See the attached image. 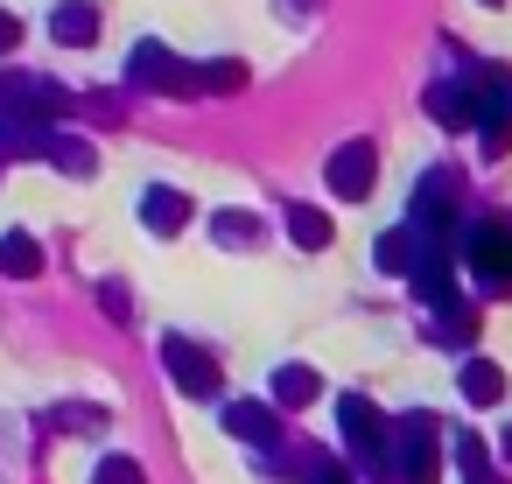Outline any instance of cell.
Returning <instances> with one entry per match:
<instances>
[{"instance_id": "cell-1", "label": "cell", "mask_w": 512, "mask_h": 484, "mask_svg": "<svg viewBox=\"0 0 512 484\" xmlns=\"http://www.w3.org/2000/svg\"><path fill=\"white\" fill-rule=\"evenodd\" d=\"M337 428H344V449L358 456V470H372V477L393 470V421L365 393H337Z\"/></svg>"}, {"instance_id": "cell-2", "label": "cell", "mask_w": 512, "mask_h": 484, "mask_svg": "<svg viewBox=\"0 0 512 484\" xmlns=\"http://www.w3.org/2000/svg\"><path fill=\"white\" fill-rule=\"evenodd\" d=\"M393 484H435L442 477V428H435V414H400V428H393V470H386Z\"/></svg>"}, {"instance_id": "cell-3", "label": "cell", "mask_w": 512, "mask_h": 484, "mask_svg": "<svg viewBox=\"0 0 512 484\" xmlns=\"http://www.w3.org/2000/svg\"><path fill=\"white\" fill-rule=\"evenodd\" d=\"M463 260H470V274H477L484 295H512V218H484V225H470Z\"/></svg>"}, {"instance_id": "cell-4", "label": "cell", "mask_w": 512, "mask_h": 484, "mask_svg": "<svg viewBox=\"0 0 512 484\" xmlns=\"http://www.w3.org/2000/svg\"><path fill=\"white\" fill-rule=\"evenodd\" d=\"M470 92H477V141H484V155H505V141H512V71L484 64L470 78Z\"/></svg>"}, {"instance_id": "cell-5", "label": "cell", "mask_w": 512, "mask_h": 484, "mask_svg": "<svg viewBox=\"0 0 512 484\" xmlns=\"http://www.w3.org/2000/svg\"><path fill=\"white\" fill-rule=\"evenodd\" d=\"M127 85H134V92H176V99H197V64L169 57L162 43H141V50L127 57Z\"/></svg>"}, {"instance_id": "cell-6", "label": "cell", "mask_w": 512, "mask_h": 484, "mask_svg": "<svg viewBox=\"0 0 512 484\" xmlns=\"http://www.w3.org/2000/svg\"><path fill=\"white\" fill-rule=\"evenodd\" d=\"M162 365H169V379H176L190 400H211V393H218V358H211L204 344H190L183 330L162 337Z\"/></svg>"}, {"instance_id": "cell-7", "label": "cell", "mask_w": 512, "mask_h": 484, "mask_svg": "<svg viewBox=\"0 0 512 484\" xmlns=\"http://www.w3.org/2000/svg\"><path fill=\"white\" fill-rule=\"evenodd\" d=\"M372 176H379V148H372V141H344V148L330 155V190H337L344 204H365V197H372Z\"/></svg>"}, {"instance_id": "cell-8", "label": "cell", "mask_w": 512, "mask_h": 484, "mask_svg": "<svg viewBox=\"0 0 512 484\" xmlns=\"http://www.w3.org/2000/svg\"><path fill=\"white\" fill-rule=\"evenodd\" d=\"M428 120H435V127H477V92H470V78H435V85H428Z\"/></svg>"}, {"instance_id": "cell-9", "label": "cell", "mask_w": 512, "mask_h": 484, "mask_svg": "<svg viewBox=\"0 0 512 484\" xmlns=\"http://www.w3.org/2000/svg\"><path fill=\"white\" fill-rule=\"evenodd\" d=\"M225 428H232L239 442H253V449H274V442H281V414L260 407V400H232V407H225Z\"/></svg>"}, {"instance_id": "cell-10", "label": "cell", "mask_w": 512, "mask_h": 484, "mask_svg": "<svg viewBox=\"0 0 512 484\" xmlns=\"http://www.w3.org/2000/svg\"><path fill=\"white\" fill-rule=\"evenodd\" d=\"M50 36L71 43V50H92L99 43V8H92V0H57V8H50Z\"/></svg>"}, {"instance_id": "cell-11", "label": "cell", "mask_w": 512, "mask_h": 484, "mask_svg": "<svg viewBox=\"0 0 512 484\" xmlns=\"http://www.w3.org/2000/svg\"><path fill=\"white\" fill-rule=\"evenodd\" d=\"M141 225H148L155 239L183 232V225H190V197H183V190H169V183H155V190L141 197Z\"/></svg>"}, {"instance_id": "cell-12", "label": "cell", "mask_w": 512, "mask_h": 484, "mask_svg": "<svg viewBox=\"0 0 512 484\" xmlns=\"http://www.w3.org/2000/svg\"><path fill=\"white\" fill-rule=\"evenodd\" d=\"M281 225H288V239H295L302 253H323V246L337 239V225H330L316 204H281Z\"/></svg>"}, {"instance_id": "cell-13", "label": "cell", "mask_w": 512, "mask_h": 484, "mask_svg": "<svg viewBox=\"0 0 512 484\" xmlns=\"http://www.w3.org/2000/svg\"><path fill=\"white\" fill-rule=\"evenodd\" d=\"M449 456H456L463 484H505V477L491 470V456H484V435H477V428H449Z\"/></svg>"}, {"instance_id": "cell-14", "label": "cell", "mask_w": 512, "mask_h": 484, "mask_svg": "<svg viewBox=\"0 0 512 484\" xmlns=\"http://www.w3.org/2000/svg\"><path fill=\"white\" fill-rule=\"evenodd\" d=\"M267 393H274V407H281V414H295V407H309V400L323 393V379H316L309 365H281V372L267 379Z\"/></svg>"}, {"instance_id": "cell-15", "label": "cell", "mask_w": 512, "mask_h": 484, "mask_svg": "<svg viewBox=\"0 0 512 484\" xmlns=\"http://www.w3.org/2000/svg\"><path fill=\"white\" fill-rule=\"evenodd\" d=\"M456 386H463V400H470V407H498V400H505V372H498L491 358H463Z\"/></svg>"}, {"instance_id": "cell-16", "label": "cell", "mask_w": 512, "mask_h": 484, "mask_svg": "<svg viewBox=\"0 0 512 484\" xmlns=\"http://www.w3.org/2000/svg\"><path fill=\"white\" fill-rule=\"evenodd\" d=\"M50 162L71 169V176H92V169H99L92 141H85V134H64V127H50Z\"/></svg>"}, {"instance_id": "cell-17", "label": "cell", "mask_w": 512, "mask_h": 484, "mask_svg": "<svg viewBox=\"0 0 512 484\" xmlns=\"http://www.w3.org/2000/svg\"><path fill=\"white\" fill-rule=\"evenodd\" d=\"M43 267V246L29 239V232H0V274H15V281H29Z\"/></svg>"}, {"instance_id": "cell-18", "label": "cell", "mask_w": 512, "mask_h": 484, "mask_svg": "<svg viewBox=\"0 0 512 484\" xmlns=\"http://www.w3.org/2000/svg\"><path fill=\"white\" fill-rule=\"evenodd\" d=\"M246 85V64L239 57H211V64H197V99L204 92H239Z\"/></svg>"}, {"instance_id": "cell-19", "label": "cell", "mask_w": 512, "mask_h": 484, "mask_svg": "<svg viewBox=\"0 0 512 484\" xmlns=\"http://www.w3.org/2000/svg\"><path fill=\"white\" fill-rule=\"evenodd\" d=\"M211 239H218V246H253V239H260V218H253V211H218V218H211Z\"/></svg>"}, {"instance_id": "cell-20", "label": "cell", "mask_w": 512, "mask_h": 484, "mask_svg": "<svg viewBox=\"0 0 512 484\" xmlns=\"http://www.w3.org/2000/svg\"><path fill=\"white\" fill-rule=\"evenodd\" d=\"M372 260H379V274H414V232H386L372 246Z\"/></svg>"}, {"instance_id": "cell-21", "label": "cell", "mask_w": 512, "mask_h": 484, "mask_svg": "<svg viewBox=\"0 0 512 484\" xmlns=\"http://www.w3.org/2000/svg\"><path fill=\"white\" fill-rule=\"evenodd\" d=\"M92 484H148V470H141L134 456H106V463L92 470Z\"/></svg>"}, {"instance_id": "cell-22", "label": "cell", "mask_w": 512, "mask_h": 484, "mask_svg": "<svg viewBox=\"0 0 512 484\" xmlns=\"http://www.w3.org/2000/svg\"><path fill=\"white\" fill-rule=\"evenodd\" d=\"M435 337H442V344H470V337H477V316H470V309H449V323H435Z\"/></svg>"}, {"instance_id": "cell-23", "label": "cell", "mask_w": 512, "mask_h": 484, "mask_svg": "<svg viewBox=\"0 0 512 484\" xmlns=\"http://www.w3.org/2000/svg\"><path fill=\"white\" fill-rule=\"evenodd\" d=\"M99 309H106L113 323H127V309H134V295H127V281H106V288H99Z\"/></svg>"}, {"instance_id": "cell-24", "label": "cell", "mask_w": 512, "mask_h": 484, "mask_svg": "<svg viewBox=\"0 0 512 484\" xmlns=\"http://www.w3.org/2000/svg\"><path fill=\"white\" fill-rule=\"evenodd\" d=\"M309 484H358V470H344V463L316 456V463H309Z\"/></svg>"}, {"instance_id": "cell-25", "label": "cell", "mask_w": 512, "mask_h": 484, "mask_svg": "<svg viewBox=\"0 0 512 484\" xmlns=\"http://www.w3.org/2000/svg\"><path fill=\"white\" fill-rule=\"evenodd\" d=\"M15 36H22V22H15L8 8H0V57H8V50H15Z\"/></svg>"}, {"instance_id": "cell-26", "label": "cell", "mask_w": 512, "mask_h": 484, "mask_svg": "<svg viewBox=\"0 0 512 484\" xmlns=\"http://www.w3.org/2000/svg\"><path fill=\"white\" fill-rule=\"evenodd\" d=\"M498 449H505V463H512V428H505V435H498Z\"/></svg>"}, {"instance_id": "cell-27", "label": "cell", "mask_w": 512, "mask_h": 484, "mask_svg": "<svg viewBox=\"0 0 512 484\" xmlns=\"http://www.w3.org/2000/svg\"><path fill=\"white\" fill-rule=\"evenodd\" d=\"M484 8H498V0H484Z\"/></svg>"}]
</instances>
